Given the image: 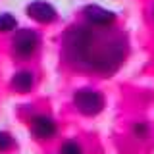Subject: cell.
<instances>
[{
  "mask_svg": "<svg viewBox=\"0 0 154 154\" xmlns=\"http://www.w3.org/2000/svg\"><path fill=\"white\" fill-rule=\"evenodd\" d=\"M67 48L75 60H81L96 71H114L125 56V46L119 38H100L96 46V35L85 27L73 29L67 35Z\"/></svg>",
  "mask_w": 154,
  "mask_h": 154,
  "instance_id": "1",
  "label": "cell"
},
{
  "mask_svg": "<svg viewBox=\"0 0 154 154\" xmlns=\"http://www.w3.org/2000/svg\"><path fill=\"white\" fill-rule=\"evenodd\" d=\"M73 104L81 114L85 116H96L104 108V98L100 93L91 89H81L73 94Z\"/></svg>",
  "mask_w": 154,
  "mask_h": 154,
  "instance_id": "2",
  "label": "cell"
},
{
  "mask_svg": "<svg viewBox=\"0 0 154 154\" xmlns=\"http://www.w3.org/2000/svg\"><path fill=\"white\" fill-rule=\"evenodd\" d=\"M38 45V37L31 29H23V31H17L16 37H14V50L17 52L19 56H29L35 52V48Z\"/></svg>",
  "mask_w": 154,
  "mask_h": 154,
  "instance_id": "3",
  "label": "cell"
},
{
  "mask_svg": "<svg viewBox=\"0 0 154 154\" xmlns=\"http://www.w3.org/2000/svg\"><path fill=\"white\" fill-rule=\"evenodd\" d=\"M29 17H33L38 23H50L56 19V10L46 2H33L27 6Z\"/></svg>",
  "mask_w": 154,
  "mask_h": 154,
  "instance_id": "4",
  "label": "cell"
},
{
  "mask_svg": "<svg viewBox=\"0 0 154 154\" xmlns=\"http://www.w3.org/2000/svg\"><path fill=\"white\" fill-rule=\"evenodd\" d=\"M85 16H87V19H89L93 25H98V27H106V25H110V23L116 19L114 12L104 10L100 6H87L85 8Z\"/></svg>",
  "mask_w": 154,
  "mask_h": 154,
  "instance_id": "5",
  "label": "cell"
},
{
  "mask_svg": "<svg viewBox=\"0 0 154 154\" xmlns=\"http://www.w3.org/2000/svg\"><path fill=\"white\" fill-rule=\"evenodd\" d=\"M31 129L38 139H48V137H52V135L56 133L54 122H52L50 118H46V116H37V118H33Z\"/></svg>",
  "mask_w": 154,
  "mask_h": 154,
  "instance_id": "6",
  "label": "cell"
},
{
  "mask_svg": "<svg viewBox=\"0 0 154 154\" xmlns=\"http://www.w3.org/2000/svg\"><path fill=\"white\" fill-rule=\"evenodd\" d=\"M12 87L16 91H19V93H27V91H31V87H33V75L29 73V71H19V73L14 75Z\"/></svg>",
  "mask_w": 154,
  "mask_h": 154,
  "instance_id": "7",
  "label": "cell"
},
{
  "mask_svg": "<svg viewBox=\"0 0 154 154\" xmlns=\"http://www.w3.org/2000/svg\"><path fill=\"white\" fill-rule=\"evenodd\" d=\"M16 27V17L12 14H2L0 16V31H12Z\"/></svg>",
  "mask_w": 154,
  "mask_h": 154,
  "instance_id": "8",
  "label": "cell"
},
{
  "mask_svg": "<svg viewBox=\"0 0 154 154\" xmlns=\"http://www.w3.org/2000/svg\"><path fill=\"white\" fill-rule=\"evenodd\" d=\"M62 154H83V150L77 143H66L62 146Z\"/></svg>",
  "mask_w": 154,
  "mask_h": 154,
  "instance_id": "9",
  "label": "cell"
},
{
  "mask_svg": "<svg viewBox=\"0 0 154 154\" xmlns=\"http://www.w3.org/2000/svg\"><path fill=\"white\" fill-rule=\"evenodd\" d=\"M12 146V137L8 133H0V150H6Z\"/></svg>",
  "mask_w": 154,
  "mask_h": 154,
  "instance_id": "10",
  "label": "cell"
},
{
  "mask_svg": "<svg viewBox=\"0 0 154 154\" xmlns=\"http://www.w3.org/2000/svg\"><path fill=\"white\" fill-rule=\"evenodd\" d=\"M135 133H137V135H144V133H146V127H144L143 123L135 125Z\"/></svg>",
  "mask_w": 154,
  "mask_h": 154,
  "instance_id": "11",
  "label": "cell"
}]
</instances>
